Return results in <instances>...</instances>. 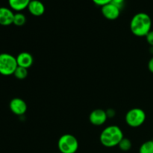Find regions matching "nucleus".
<instances>
[{
  "instance_id": "nucleus-1",
  "label": "nucleus",
  "mask_w": 153,
  "mask_h": 153,
  "mask_svg": "<svg viewBox=\"0 0 153 153\" xmlns=\"http://www.w3.org/2000/svg\"><path fill=\"white\" fill-rule=\"evenodd\" d=\"M152 19L149 14L143 12L137 13L131 18L130 29L132 34L137 37H146L151 31Z\"/></svg>"
},
{
  "instance_id": "nucleus-2",
  "label": "nucleus",
  "mask_w": 153,
  "mask_h": 153,
  "mask_svg": "<svg viewBox=\"0 0 153 153\" xmlns=\"http://www.w3.org/2000/svg\"><path fill=\"white\" fill-rule=\"evenodd\" d=\"M124 137L123 133L119 126L115 125L106 127L100 134V140L102 144L108 148L118 146L120 140Z\"/></svg>"
},
{
  "instance_id": "nucleus-3",
  "label": "nucleus",
  "mask_w": 153,
  "mask_h": 153,
  "mask_svg": "<svg viewBox=\"0 0 153 153\" xmlns=\"http://www.w3.org/2000/svg\"><path fill=\"white\" fill-rule=\"evenodd\" d=\"M58 148L61 153H76L79 149V141L73 134H63L58 141Z\"/></svg>"
},
{
  "instance_id": "nucleus-4",
  "label": "nucleus",
  "mask_w": 153,
  "mask_h": 153,
  "mask_svg": "<svg viewBox=\"0 0 153 153\" xmlns=\"http://www.w3.org/2000/svg\"><path fill=\"white\" fill-rule=\"evenodd\" d=\"M17 67L16 57L9 53L0 54V74L5 76L13 75Z\"/></svg>"
},
{
  "instance_id": "nucleus-5",
  "label": "nucleus",
  "mask_w": 153,
  "mask_h": 153,
  "mask_svg": "<svg viewBox=\"0 0 153 153\" xmlns=\"http://www.w3.org/2000/svg\"><path fill=\"white\" fill-rule=\"evenodd\" d=\"M146 115L144 111L139 108H134L128 111L126 114V122L127 125L132 128L140 127L144 123Z\"/></svg>"
},
{
  "instance_id": "nucleus-6",
  "label": "nucleus",
  "mask_w": 153,
  "mask_h": 153,
  "mask_svg": "<svg viewBox=\"0 0 153 153\" xmlns=\"http://www.w3.org/2000/svg\"><path fill=\"white\" fill-rule=\"evenodd\" d=\"M9 108L13 114L17 116L25 114L27 111V104L20 98H13L10 100Z\"/></svg>"
},
{
  "instance_id": "nucleus-7",
  "label": "nucleus",
  "mask_w": 153,
  "mask_h": 153,
  "mask_svg": "<svg viewBox=\"0 0 153 153\" xmlns=\"http://www.w3.org/2000/svg\"><path fill=\"white\" fill-rule=\"evenodd\" d=\"M101 12L105 19L109 20H115L120 16V9L110 2L101 7Z\"/></svg>"
},
{
  "instance_id": "nucleus-8",
  "label": "nucleus",
  "mask_w": 153,
  "mask_h": 153,
  "mask_svg": "<svg viewBox=\"0 0 153 153\" xmlns=\"http://www.w3.org/2000/svg\"><path fill=\"white\" fill-rule=\"evenodd\" d=\"M108 118L105 111L102 109H95L90 114L89 120L93 125L100 126L107 121Z\"/></svg>"
},
{
  "instance_id": "nucleus-9",
  "label": "nucleus",
  "mask_w": 153,
  "mask_h": 153,
  "mask_svg": "<svg viewBox=\"0 0 153 153\" xmlns=\"http://www.w3.org/2000/svg\"><path fill=\"white\" fill-rule=\"evenodd\" d=\"M14 13L13 10L6 7H0V25L7 26L13 24Z\"/></svg>"
},
{
  "instance_id": "nucleus-10",
  "label": "nucleus",
  "mask_w": 153,
  "mask_h": 153,
  "mask_svg": "<svg viewBox=\"0 0 153 153\" xmlns=\"http://www.w3.org/2000/svg\"><path fill=\"white\" fill-rule=\"evenodd\" d=\"M28 10L31 15L40 16L45 13V5L40 0H31L28 6Z\"/></svg>"
},
{
  "instance_id": "nucleus-11",
  "label": "nucleus",
  "mask_w": 153,
  "mask_h": 153,
  "mask_svg": "<svg viewBox=\"0 0 153 153\" xmlns=\"http://www.w3.org/2000/svg\"><path fill=\"white\" fill-rule=\"evenodd\" d=\"M16 62H17L18 67H24V68H29L31 67L34 62L33 56L27 52H20L17 56L16 57Z\"/></svg>"
},
{
  "instance_id": "nucleus-12",
  "label": "nucleus",
  "mask_w": 153,
  "mask_h": 153,
  "mask_svg": "<svg viewBox=\"0 0 153 153\" xmlns=\"http://www.w3.org/2000/svg\"><path fill=\"white\" fill-rule=\"evenodd\" d=\"M31 0H8L9 7L11 10L20 12L27 8Z\"/></svg>"
},
{
  "instance_id": "nucleus-13",
  "label": "nucleus",
  "mask_w": 153,
  "mask_h": 153,
  "mask_svg": "<svg viewBox=\"0 0 153 153\" xmlns=\"http://www.w3.org/2000/svg\"><path fill=\"white\" fill-rule=\"evenodd\" d=\"M139 153H153V140L145 141L139 149Z\"/></svg>"
},
{
  "instance_id": "nucleus-14",
  "label": "nucleus",
  "mask_w": 153,
  "mask_h": 153,
  "mask_svg": "<svg viewBox=\"0 0 153 153\" xmlns=\"http://www.w3.org/2000/svg\"><path fill=\"white\" fill-rule=\"evenodd\" d=\"M26 22V17L25 15L21 12H17L14 13V17H13V24H14L16 26H22L25 25Z\"/></svg>"
},
{
  "instance_id": "nucleus-15",
  "label": "nucleus",
  "mask_w": 153,
  "mask_h": 153,
  "mask_svg": "<svg viewBox=\"0 0 153 153\" xmlns=\"http://www.w3.org/2000/svg\"><path fill=\"white\" fill-rule=\"evenodd\" d=\"M28 69L24 68V67H17V68L15 70L14 73H13V76L17 79L22 80V79H25L28 76Z\"/></svg>"
},
{
  "instance_id": "nucleus-16",
  "label": "nucleus",
  "mask_w": 153,
  "mask_h": 153,
  "mask_svg": "<svg viewBox=\"0 0 153 153\" xmlns=\"http://www.w3.org/2000/svg\"><path fill=\"white\" fill-rule=\"evenodd\" d=\"M131 146H132L131 141L128 138H126V137H123L120 140L119 144H118L120 149L123 151V152H127V151L130 150L131 148Z\"/></svg>"
},
{
  "instance_id": "nucleus-17",
  "label": "nucleus",
  "mask_w": 153,
  "mask_h": 153,
  "mask_svg": "<svg viewBox=\"0 0 153 153\" xmlns=\"http://www.w3.org/2000/svg\"><path fill=\"white\" fill-rule=\"evenodd\" d=\"M92 1L93 2H94V4H97V5L102 7L103 5H105V4L110 3L111 0H92Z\"/></svg>"
},
{
  "instance_id": "nucleus-18",
  "label": "nucleus",
  "mask_w": 153,
  "mask_h": 153,
  "mask_svg": "<svg viewBox=\"0 0 153 153\" xmlns=\"http://www.w3.org/2000/svg\"><path fill=\"white\" fill-rule=\"evenodd\" d=\"M146 40L147 43L150 45L151 46H153V31L151 30L146 36Z\"/></svg>"
},
{
  "instance_id": "nucleus-19",
  "label": "nucleus",
  "mask_w": 153,
  "mask_h": 153,
  "mask_svg": "<svg viewBox=\"0 0 153 153\" xmlns=\"http://www.w3.org/2000/svg\"><path fill=\"white\" fill-rule=\"evenodd\" d=\"M111 3H112L114 5H116L117 7H119L120 9H121L123 6L124 3H125V0H111Z\"/></svg>"
},
{
  "instance_id": "nucleus-20",
  "label": "nucleus",
  "mask_w": 153,
  "mask_h": 153,
  "mask_svg": "<svg viewBox=\"0 0 153 153\" xmlns=\"http://www.w3.org/2000/svg\"><path fill=\"white\" fill-rule=\"evenodd\" d=\"M148 69L151 73H153V57L149 61L148 63Z\"/></svg>"
},
{
  "instance_id": "nucleus-21",
  "label": "nucleus",
  "mask_w": 153,
  "mask_h": 153,
  "mask_svg": "<svg viewBox=\"0 0 153 153\" xmlns=\"http://www.w3.org/2000/svg\"><path fill=\"white\" fill-rule=\"evenodd\" d=\"M106 114H107L108 117H114L115 115V111L113 109H108L106 111Z\"/></svg>"
},
{
  "instance_id": "nucleus-22",
  "label": "nucleus",
  "mask_w": 153,
  "mask_h": 153,
  "mask_svg": "<svg viewBox=\"0 0 153 153\" xmlns=\"http://www.w3.org/2000/svg\"><path fill=\"white\" fill-rule=\"evenodd\" d=\"M58 153H61V152H58Z\"/></svg>"
}]
</instances>
